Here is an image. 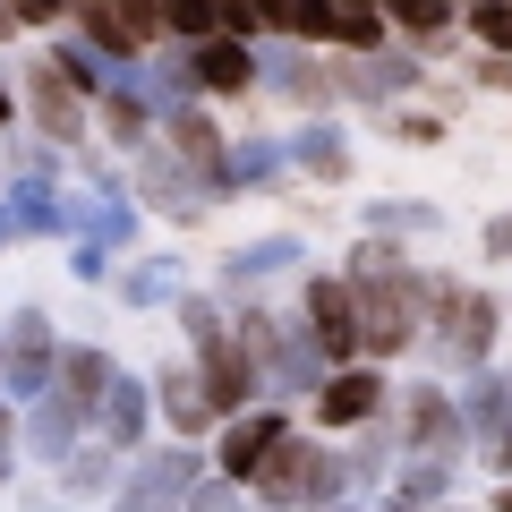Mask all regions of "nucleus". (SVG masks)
<instances>
[{
    "mask_svg": "<svg viewBox=\"0 0 512 512\" xmlns=\"http://www.w3.org/2000/svg\"><path fill=\"white\" fill-rule=\"evenodd\" d=\"M231 325H239V342H248L256 376H265V402L316 393V384L333 376V359H325V342H316V325H308V316H274V308H256V299H239V308H231Z\"/></svg>",
    "mask_w": 512,
    "mask_h": 512,
    "instance_id": "obj_1",
    "label": "nucleus"
},
{
    "mask_svg": "<svg viewBox=\"0 0 512 512\" xmlns=\"http://www.w3.org/2000/svg\"><path fill=\"white\" fill-rule=\"evenodd\" d=\"M248 495H256V504H274V512H325V504L350 495V470H342V453H333L325 436L291 427V436L265 453V470L248 478Z\"/></svg>",
    "mask_w": 512,
    "mask_h": 512,
    "instance_id": "obj_2",
    "label": "nucleus"
},
{
    "mask_svg": "<svg viewBox=\"0 0 512 512\" xmlns=\"http://www.w3.org/2000/svg\"><path fill=\"white\" fill-rule=\"evenodd\" d=\"M419 308H427V342H436L453 367H487L495 342H504V299L478 291V282L419 274Z\"/></svg>",
    "mask_w": 512,
    "mask_h": 512,
    "instance_id": "obj_3",
    "label": "nucleus"
},
{
    "mask_svg": "<svg viewBox=\"0 0 512 512\" xmlns=\"http://www.w3.org/2000/svg\"><path fill=\"white\" fill-rule=\"evenodd\" d=\"M419 86H436L427 77V52L419 43H384V52H333V94H350V103H367V111H393V103H410Z\"/></svg>",
    "mask_w": 512,
    "mask_h": 512,
    "instance_id": "obj_4",
    "label": "nucleus"
},
{
    "mask_svg": "<svg viewBox=\"0 0 512 512\" xmlns=\"http://www.w3.org/2000/svg\"><path fill=\"white\" fill-rule=\"evenodd\" d=\"M197 478H205L197 444H146V453H128V470H120V495H111V512H188Z\"/></svg>",
    "mask_w": 512,
    "mask_h": 512,
    "instance_id": "obj_5",
    "label": "nucleus"
},
{
    "mask_svg": "<svg viewBox=\"0 0 512 512\" xmlns=\"http://www.w3.org/2000/svg\"><path fill=\"white\" fill-rule=\"evenodd\" d=\"M393 436H402V453H444V461H461L470 453V427H461V393H444V384H427V376H410L402 393H393Z\"/></svg>",
    "mask_w": 512,
    "mask_h": 512,
    "instance_id": "obj_6",
    "label": "nucleus"
},
{
    "mask_svg": "<svg viewBox=\"0 0 512 512\" xmlns=\"http://www.w3.org/2000/svg\"><path fill=\"white\" fill-rule=\"evenodd\" d=\"M350 291H359V359H402V350L427 333L419 274H402V282H350Z\"/></svg>",
    "mask_w": 512,
    "mask_h": 512,
    "instance_id": "obj_7",
    "label": "nucleus"
},
{
    "mask_svg": "<svg viewBox=\"0 0 512 512\" xmlns=\"http://www.w3.org/2000/svg\"><path fill=\"white\" fill-rule=\"evenodd\" d=\"M60 376V333L43 308H18L9 325H0V393L9 402H35V393H52Z\"/></svg>",
    "mask_w": 512,
    "mask_h": 512,
    "instance_id": "obj_8",
    "label": "nucleus"
},
{
    "mask_svg": "<svg viewBox=\"0 0 512 512\" xmlns=\"http://www.w3.org/2000/svg\"><path fill=\"white\" fill-rule=\"evenodd\" d=\"M18 103H26V120H35V137H43V146H60V154H77L94 137V103L52 69V60H35V69L18 77Z\"/></svg>",
    "mask_w": 512,
    "mask_h": 512,
    "instance_id": "obj_9",
    "label": "nucleus"
},
{
    "mask_svg": "<svg viewBox=\"0 0 512 512\" xmlns=\"http://www.w3.org/2000/svg\"><path fill=\"white\" fill-rule=\"evenodd\" d=\"M69 26L86 43H103V52H120V60H146V52H163V0H69Z\"/></svg>",
    "mask_w": 512,
    "mask_h": 512,
    "instance_id": "obj_10",
    "label": "nucleus"
},
{
    "mask_svg": "<svg viewBox=\"0 0 512 512\" xmlns=\"http://www.w3.org/2000/svg\"><path fill=\"white\" fill-rule=\"evenodd\" d=\"M128 188H137V205H154V214H171V222H197V205L214 197V180H205L197 163H180L171 146H137L128 154Z\"/></svg>",
    "mask_w": 512,
    "mask_h": 512,
    "instance_id": "obj_11",
    "label": "nucleus"
},
{
    "mask_svg": "<svg viewBox=\"0 0 512 512\" xmlns=\"http://www.w3.org/2000/svg\"><path fill=\"white\" fill-rule=\"evenodd\" d=\"M256 60H265V86H256V94H274V103H291V111H325V94H333V52L291 43V35H265V43H256Z\"/></svg>",
    "mask_w": 512,
    "mask_h": 512,
    "instance_id": "obj_12",
    "label": "nucleus"
},
{
    "mask_svg": "<svg viewBox=\"0 0 512 512\" xmlns=\"http://www.w3.org/2000/svg\"><path fill=\"white\" fill-rule=\"evenodd\" d=\"M308 402H316V427L350 436V427H376L384 410H393V384H384V367H376V359H350V367H333V376L316 384Z\"/></svg>",
    "mask_w": 512,
    "mask_h": 512,
    "instance_id": "obj_13",
    "label": "nucleus"
},
{
    "mask_svg": "<svg viewBox=\"0 0 512 512\" xmlns=\"http://www.w3.org/2000/svg\"><path fill=\"white\" fill-rule=\"evenodd\" d=\"M188 69H197V94H205V103H248V94L265 86V60H256L248 35H205V43H188Z\"/></svg>",
    "mask_w": 512,
    "mask_h": 512,
    "instance_id": "obj_14",
    "label": "nucleus"
},
{
    "mask_svg": "<svg viewBox=\"0 0 512 512\" xmlns=\"http://www.w3.org/2000/svg\"><path fill=\"white\" fill-rule=\"evenodd\" d=\"M299 316L316 325V342H325L333 367L359 359V291H350V274H308L299 282Z\"/></svg>",
    "mask_w": 512,
    "mask_h": 512,
    "instance_id": "obj_15",
    "label": "nucleus"
},
{
    "mask_svg": "<svg viewBox=\"0 0 512 512\" xmlns=\"http://www.w3.org/2000/svg\"><path fill=\"white\" fill-rule=\"evenodd\" d=\"M282 436H291V419H282V402H256V410H231V419H222V436H214V470H222V478H239V487H248V478L265 470V453H274Z\"/></svg>",
    "mask_w": 512,
    "mask_h": 512,
    "instance_id": "obj_16",
    "label": "nucleus"
},
{
    "mask_svg": "<svg viewBox=\"0 0 512 512\" xmlns=\"http://www.w3.org/2000/svg\"><path fill=\"white\" fill-rule=\"evenodd\" d=\"M154 410H163V427H171L180 444H197V436H222V402L205 393L197 359H171L163 376H154Z\"/></svg>",
    "mask_w": 512,
    "mask_h": 512,
    "instance_id": "obj_17",
    "label": "nucleus"
},
{
    "mask_svg": "<svg viewBox=\"0 0 512 512\" xmlns=\"http://www.w3.org/2000/svg\"><path fill=\"white\" fill-rule=\"evenodd\" d=\"M163 146L180 154V163H197L205 180H214V197H231V180H222V163H231V137H222V120L197 103V94L163 111Z\"/></svg>",
    "mask_w": 512,
    "mask_h": 512,
    "instance_id": "obj_18",
    "label": "nucleus"
},
{
    "mask_svg": "<svg viewBox=\"0 0 512 512\" xmlns=\"http://www.w3.org/2000/svg\"><path fill=\"white\" fill-rule=\"evenodd\" d=\"M282 146H291V171H299V180H316V188H342L350 163H359V154H350V128L333 120V111H308Z\"/></svg>",
    "mask_w": 512,
    "mask_h": 512,
    "instance_id": "obj_19",
    "label": "nucleus"
},
{
    "mask_svg": "<svg viewBox=\"0 0 512 512\" xmlns=\"http://www.w3.org/2000/svg\"><path fill=\"white\" fill-rule=\"evenodd\" d=\"M154 384L137 376V367H120L111 376V393H103V410H94V436L103 444H120V453H146V436H154Z\"/></svg>",
    "mask_w": 512,
    "mask_h": 512,
    "instance_id": "obj_20",
    "label": "nucleus"
},
{
    "mask_svg": "<svg viewBox=\"0 0 512 512\" xmlns=\"http://www.w3.org/2000/svg\"><path fill=\"white\" fill-rule=\"evenodd\" d=\"M86 436H94V419H86V410L69 402V393H60V384L26 402V427H18V444H26L35 461H69V453H77Z\"/></svg>",
    "mask_w": 512,
    "mask_h": 512,
    "instance_id": "obj_21",
    "label": "nucleus"
},
{
    "mask_svg": "<svg viewBox=\"0 0 512 512\" xmlns=\"http://www.w3.org/2000/svg\"><path fill=\"white\" fill-rule=\"evenodd\" d=\"M308 265V248H299V231H274V239H248V248L222 256V299H256V282H274V274H299Z\"/></svg>",
    "mask_w": 512,
    "mask_h": 512,
    "instance_id": "obj_22",
    "label": "nucleus"
},
{
    "mask_svg": "<svg viewBox=\"0 0 512 512\" xmlns=\"http://www.w3.org/2000/svg\"><path fill=\"white\" fill-rule=\"evenodd\" d=\"M43 60H52V69L69 77V86L86 94V103H103V94L120 86V69H128L120 52H103V43H86L77 26H52V43H43Z\"/></svg>",
    "mask_w": 512,
    "mask_h": 512,
    "instance_id": "obj_23",
    "label": "nucleus"
},
{
    "mask_svg": "<svg viewBox=\"0 0 512 512\" xmlns=\"http://www.w3.org/2000/svg\"><path fill=\"white\" fill-rule=\"evenodd\" d=\"M120 470H128V453H120V444L86 436L69 461H52V495H77V504H86V495H120Z\"/></svg>",
    "mask_w": 512,
    "mask_h": 512,
    "instance_id": "obj_24",
    "label": "nucleus"
},
{
    "mask_svg": "<svg viewBox=\"0 0 512 512\" xmlns=\"http://www.w3.org/2000/svg\"><path fill=\"white\" fill-rule=\"evenodd\" d=\"M111 291H120L128 308H180L188 299V265L180 256H128L120 274H111Z\"/></svg>",
    "mask_w": 512,
    "mask_h": 512,
    "instance_id": "obj_25",
    "label": "nucleus"
},
{
    "mask_svg": "<svg viewBox=\"0 0 512 512\" xmlns=\"http://www.w3.org/2000/svg\"><path fill=\"white\" fill-rule=\"evenodd\" d=\"M111 376H120V359H111L103 342H60V376H52V384H60V393H69L77 410H86V419H94V410H103Z\"/></svg>",
    "mask_w": 512,
    "mask_h": 512,
    "instance_id": "obj_26",
    "label": "nucleus"
},
{
    "mask_svg": "<svg viewBox=\"0 0 512 512\" xmlns=\"http://www.w3.org/2000/svg\"><path fill=\"white\" fill-rule=\"evenodd\" d=\"M461 427H470V444H487V436H504V427H512L504 367H461Z\"/></svg>",
    "mask_w": 512,
    "mask_h": 512,
    "instance_id": "obj_27",
    "label": "nucleus"
},
{
    "mask_svg": "<svg viewBox=\"0 0 512 512\" xmlns=\"http://www.w3.org/2000/svg\"><path fill=\"white\" fill-rule=\"evenodd\" d=\"M222 180H231V197H239V188H282V180H299V171H291V146L256 128V137H231V163H222Z\"/></svg>",
    "mask_w": 512,
    "mask_h": 512,
    "instance_id": "obj_28",
    "label": "nucleus"
},
{
    "mask_svg": "<svg viewBox=\"0 0 512 512\" xmlns=\"http://www.w3.org/2000/svg\"><path fill=\"white\" fill-rule=\"evenodd\" d=\"M376 9H384V26H393L402 43H419V52H444V43L461 35L453 0H376Z\"/></svg>",
    "mask_w": 512,
    "mask_h": 512,
    "instance_id": "obj_29",
    "label": "nucleus"
},
{
    "mask_svg": "<svg viewBox=\"0 0 512 512\" xmlns=\"http://www.w3.org/2000/svg\"><path fill=\"white\" fill-rule=\"evenodd\" d=\"M94 128H103V137H111L120 154H137L146 137H163V111H154V103H146L137 86H111L103 103H94Z\"/></svg>",
    "mask_w": 512,
    "mask_h": 512,
    "instance_id": "obj_30",
    "label": "nucleus"
},
{
    "mask_svg": "<svg viewBox=\"0 0 512 512\" xmlns=\"http://www.w3.org/2000/svg\"><path fill=\"white\" fill-rule=\"evenodd\" d=\"M436 222H444L436 197H367L359 231H376V239H410V231H436Z\"/></svg>",
    "mask_w": 512,
    "mask_h": 512,
    "instance_id": "obj_31",
    "label": "nucleus"
},
{
    "mask_svg": "<svg viewBox=\"0 0 512 512\" xmlns=\"http://www.w3.org/2000/svg\"><path fill=\"white\" fill-rule=\"evenodd\" d=\"M453 470H461V461H444V453H402L393 495H402V504H419V512H436L444 495H453Z\"/></svg>",
    "mask_w": 512,
    "mask_h": 512,
    "instance_id": "obj_32",
    "label": "nucleus"
},
{
    "mask_svg": "<svg viewBox=\"0 0 512 512\" xmlns=\"http://www.w3.org/2000/svg\"><path fill=\"white\" fill-rule=\"evenodd\" d=\"M342 274H350V282H402V274H410V256H402V239L359 231V248L342 256Z\"/></svg>",
    "mask_w": 512,
    "mask_h": 512,
    "instance_id": "obj_33",
    "label": "nucleus"
},
{
    "mask_svg": "<svg viewBox=\"0 0 512 512\" xmlns=\"http://www.w3.org/2000/svg\"><path fill=\"white\" fill-rule=\"evenodd\" d=\"M342 470H350V487H376L384 470H393V427H350V453H342Z\"/></svg>",
    "mask_w": 512,
    "mask_h": 512,
    "instance_id": "obj_34",
    "label": "nucleus"
},
{
    "mask_svg": "<svg viewBox=\"0 0 512 512\" xmlns=\"http://www.w3.org/2000/svg\"><path fill=\"white\" fill-rule=\"evenodd\" d=\"M384 43H393L384 9H333V26H325V52H384Z\"/></svg>",
    "mask_w": 512,
    "mask_h": 512,
    "instance_id": "obj_35",
    "label": "nucleus"
},
{
    "mask_svg": "<svg viewBox=\"0 0 512 512\" xmlns=\"http://www.w3.org/2000/svg\"><path fill=\"white\" fill-rule=\"evenodd\" d=\"M461 35H470V52H512V0H470Z\"/></svg>",
    "mask_w": 512,
    "mask_h": 512,
    "instance_id": "obj_36",
    "label": "nucleus"
},
{
    "mask_svg": "<svg viewBox=\"0 0 512 512\" xmlns=\"http://www.w3.org/2000/svg\"><path fill=\"white\" fill-rule=\"evenodd\" d=\"M163 35H171V43L222 35V0H163Z\"/></svg>",
    "mask_w": 512,
    "mask_h": 512,
    "instance_id": "obj_37",
    "label": "nucleus"
},
{
    "mask_svg": "<svg viewBox=\"0 0 512 512\" xmlns=\"http://www.w3.org/2000/svg\"><path fill=\"white\" fill-rule=\"evenodd\" d=\"M188 512H248V487H239V478H222V470H205L197 495H188Z\"/></svg>",
    "mask_w": 512,
    "mask_h": 512,
    "instance_id": "obj_38",
    "label": "nucleus"
},
{
    "mask_svg": "<svg viewBox=\"0 0 512 512\" xmlns=\"http://www.w3.org/2000/svg\"><path fill=\"white\" fill-rule=\"evenodd\" d=\"M384 128H393L402 146H436V137H444V120H436V111H410V103H393V111H384Z\"/></svg>",
    "mask_w": 512,
    "mask_h": 512,
    "instance_id": "obj_39",
    "label": "nucleus"
},
{
    "mask_svg": "<svg viewBox=\"0 0 512 512\" xmlns=\"http://www.w3.org/2000/svg\"><path fill=\"white\" fill-rule=\"evenodd\" d=\"M69 274H77V282H111L120 265H111V248H103V239H77V248H69Z\"/></svg>",
    "mask_w": 512,
    "mask_h": 512,
    "instance_id": "obj_40",
    "label": "nucleus"
},
{
    "mask_svg": "<svg viewBox=\"0 0 512 512\" xmlns=\"http://www.w3.org/2000/svg\"><path fill=\"white\" fill-rule=\"evenodd\" d=\"M470 86H487V94H512V52H470Z\"/></svg>",
    "mask_w": 512,
    "mask_h": 512,
    "instance_id": "obj_41",
    "label": "nucleus"
},
{
    "mask_svg": "<svg viewBox=\"0 0 512 512\" xmlns=\"http://www.w3.org/2000/svg\"><path fill=\"white\" fill-rule=\"evenodd\" d=\"M9 18H18V26H43V35H52V26H69V0H9Z\"/></svg>",
    "mask_w": 512,
    "mask_h": 512,
    "instance_id": "obj_42",
    "label": "nucleus"
},
{
    "mask_svg": "<svg viewBox=\"0 0 512 512\" xmlns=\"http://www.w3.org/2000/svg\"><path fill=\"white\" fill-rule=\"evenodd\" d=\"M470 461L487 478H512V427H504V436H487V444H470Z\"/></svg>",
    "mask_w": 512,
    "mask_h": 512,
    "instance_id": "obj_43",
    "label": "nucleus"
},
{
    "mask_svg": "<svg viewBox=\"0 0 512 512\" xmlns=\"http://www.w3.org/2000/svg\"><path fill=\"white\" fill-rule=\"evenodd\" d=\"M478 248H487L495 265H512V214H495V222H478Z\"/></svg>",
    "mask_w": 512,
    "mask_h": 512,
    "instance_id": "obj_44",
    "label": "nucleus"
},
{
    "mask_svg": "<svg viewBox=\"0 0 512 512\" xmlns=\"http://www.w3.org/2000/svg\"><path fill=\"white\" fill-rule=\"evenodd\" d=\"M18 453H26V444H18V419L0 410V487H9V470H18Z\"/></svg>",
    "mask_w": 512,
    "mask_h": 512,
    "instance_id": "obj_45",
    "label": "nucleus"
},
{
    "mask_svg": "<svg viewBox=\"0 0 512 512\" xmlns=\"http://www.w3.org/2000/svg\"><path fill=\"white\" fill-rule=\"evenodd\" d=\"M18 111H26V103H18V86H9V77H0V128L18 120Z\"/></svg>",
    "mask_w": 512,
    "mask_h": 512,
    "instance_id": "obj_46",
    "label": "nucleus"
},
{
    "mask_svg": "<svg viewBox=\"0 0 512 512\" xmlns=\"http://www.w3.org/2000/svg\"><path fill=\"white\" fill-rule=\"evenodd\" d=\"M487 512H512V478H495V495H487Z\"/></svg>",
    "mask_w": 512,
    "mask_h": 512,
    "instance_id": "obj_47",
    "label": "nucleus"
},
{
    "mask_svg": "<svg viewBox=\"0 0 512 512\" xmlns=\"http://www.w3.org/2000/svg\"><path fill=\"white\" fill-rule=\"evenodd\" d=\"M26 512H77V504H69V495H60V504H52V495H35V504H26Z\"/></svg>",
    "mask_w": 512,
    "mask_h": 512,
    "instance_id": "obj_48",
    "label": "nucleus"
},
{
    "mask_svg": "<svg viewBox=\"0 0 512 512\" xmlns=\"http://www.w3.org/2000/svg\"><path fill=\"white\" fill-rule=\"evenodd\" d=\"M9 35H26V26H18V18H9V0H0V43H9Z\"/></svg>",
    "mask_w": 512,
    "mask_h": 512,
    "instance_id": "obj_49",
    "label": "nucleus"
},
{
    "mask_svg": "<svg viewBox=\"0 0 512 512\" xmlns=\"http://www.w3.org/2000/svg\"><path fill=\"white\" fill-rule=\"evenodd\" d=\"M333 9H376V0H333Z\"/></svg>",
    "mask_w": 512,
    "mask_h": 512,
    "instance_id": "obj_50",
    "label": "nucleus"
},
{
    "mask_svg": "<svg viewBox=\"0 0 512 512\" xmlns=\"http://www.w3.org/2000/svg\"><path fill=\"white\" fill-rule=\"evenodd\" d=\"M384 512H419V504H402V495H393V504H384Z\"/></svg>",
    "mask_w": 512,
    "mask_h": 512,
    "instance_id": "obj_51",
    "label": "nucleus"
},
{
    "mask_svg": "<svg viewBox=\"0 0 512 512\" xmlns=\"http://www.w3.org/2000/svg\"><path fill=\"white\" fill-rule=\"evenodd\" d=\"M325 512H359V504H350V495H342V504H325Z\"/></svg>",
    "mask_w": 512,
    "mask_h": 512,
    "instance_id": "obj_52",
    "label": "nucleus"
},
{
    "mask_svg": "<svg viewBox=\"0 0 512 512\" xmlns=\"http://www.w3.org/2000/svg\"><path fill=\"white\" fill-rule=\"evenodd\" d=\"M504 393H512V367H504Z\"/></svg>",
    "mask_w": 512,
    "mask_h": 512,
    "instance_id": "obj_53",
    "label": "nucleus"
},
{
    "mask_svg": "<svg viewBox=\"0 0 512 512\" xmlns=\"http://www.w3.org/2000/svg\"><path fill=\"white\" fill-rule=\"evenodd\" d=\"M453 9H470V0H453Z\"/></svg>",
    "mask_w": 512,
    "mask_h": 512,
    "instance_id": "obj_54",
    "label": "nucleus"
},
{
    "mask_svg": "<svg viewBox=\"0 0 512 512\" xmlns=\"http://www.w3.org/2000/svg\"><path fill=\"white\" fill-rule=\"evenodd\" d=\"M265 512H274V504H265Z\"/></svg>",
    "mask_w": 512,
    "mask_h": 512,
    "instance_id": "obj_55",
    "label": "nucleus"
}]
</instances>
